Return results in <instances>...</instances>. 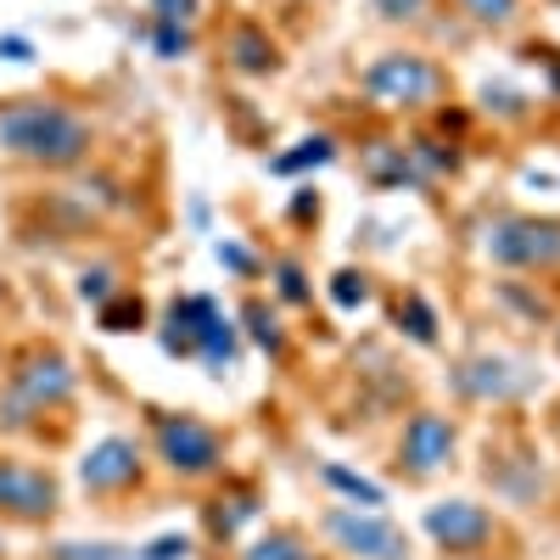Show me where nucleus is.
<instances>
[{"instance_id":"obj_31","label":"nucleus","mask_w":560,"mask_h":560,"mask_svg":"<svg viewBox=\"0 0 560 560\" xmlns=\"http://www.w3.org/2000/svg\"><path fill=\"white\" fill-rule=\"evenodd\" d=\"M555 432H560V404H555Z\"/></svg>"},{"instance_id":"obj_10","label":"nucleus","mask_w":560,"mask_h":560,"mask_svg":"<svg viewBox=\"0 0 560 560\" xmlns=\"http://www.w3.org/2000/svg\"><path fill=\"white\" fill-rule=\"evenodd\" d=\"M454 443H459V432H454V420H448V415H438V409H415V415L404 420V438H398V471L415 477V482L438 477L443 465L454 459Z\"/></svg>"},{"instance_id":"obj_3","label":"nucleus","mask_w":560,"mask_h":560,"mask_svg":"<svg viewBox=\"0 0 560 560\" xmlns=\"http://www.w3.org/2000/svg\"><path fill=\"white\" fill-rule=\"evenodd\" d=\"M158 342L168 359H197L208 364L213 376H224L242 353V337H236V319H230L213 298L202 292H185L163 308V325H158Z\"/></svg>"},{"instance_id":"obj_26","label":"nucleus","mask_w":560,"mask_h":560,"mask_svg":"<svg viewBox=\"0 0 560 560\" xmlns=\"http://www.w3.org/2000/svg\"><path fill=\"white\" fill-rule=\"evenodd\" d=\"M331 298H337L342 308H359V303H370V280L353 275V269H342V275L331 280Z\"/></svg>"},{"instance_id":"obj_11","label":"nucleus","mask_w":560,"mask_h":560,"mask_svg":"<svg viewBox=\"0 0 560 560\" xmlns=\"http://www.w3.org/2000/svg\"><path fill=\"white\" fill-rule=\"evenodd\" d=\"M533 387V370L504 353H471L454 364V393L471 404H516Z\"/></svg>"},{"instance_id":"obj_16","label":"nucleus","mask_w":560,"mask_h":560,"mask_svg":"<svg viewBox=\"0 0 560 560\" xmlns=\"http://www.w3.org/2000/svg\"><path fill=\"white\" fill-rule=\"evenodd\" d=\"M96 319H102V331H113V337H118V331H140V325H147V303H140V298L124 287L113 303L96 308Z\"/></svg>"},{"instance_id":"obj_8","label":"nucleus","mask_w":560,"mask_h":560,"mask_svg":"<svg viewBox=\"0 0 560 560\" xmlns=\"http://www.w3.org/2000/svg\"><path fill=\"white\" fill-rule=\"evenodd\" d=\"M57 510H62V482L51 465L0 454V522L45 527V522H57Z\"/></svg>"},{"instance_id":"obj_4","label":"nucleus","mask_w":560,"mask_h":560,"mask_svg":"<svg viewBox=\"0 0 560 560\" xmlns=\"http://www.w3.org/2000/svg\"><path fill=\"white\" fill-rule=\"evenodd\" d=\"M147 438H152L158 465L179 482L219 477V465H224V438L191 409H147Z\"/></svg>"},{"instance_id":"obj_18","label":"nucleus","mask_w":560,"mask_h":560,"mask_svg":"<svg viewBox=\"0 0 560 560\" xmlns=\"http://www.w3.org/2000/svg\"><path fill=\"white\" fill-rule=\"evenodd\" d=\"M319 477H325V482H331L337 493H348L353 504H364V510H382V504H387V493H382L376 482H364V477H353V471H348V465H325V471H319Z\"/></svg>"},{"instance_id":"obj_28","label":"nucleus","mask_w":560,"mask_h":560,"mask_svg":"<svg viewBox=\"0 0 560 560\" xmlns=\"http://www.w3.org/2000/svg\"><path fill=\"white\" fill-rule=\"evenodd\" d=\"M0 62L28 68V62H34V39H28V34H0Z\"/></svg>"},{"instance_id":"obj_14","label":"nucleus","mask_w":560,"mask_h":560,"mask_svg":"<svg viewBox=\"0 0 560 560\" xmlns=\"http://www.w3.org/2000/svg\"><path fill=\"white\" fill-rule=\"evenodd\" d=\"M73 292H79V303L102 308V303H113V298L124 292V280H118V269H113V264H84V269H79V280H73Z\"/></svg>"},{"instance_id":"obj_13","label":"nucleus","mask_w":560,"mask_h":560,"mask_svg":"<svg viewBox=\"0 0 560 560\" xmlns=\"http://www.w3.org/2000/svg\"><path fill=\"white\" fill-rule=\"evenodd\" d=\"M230 68L236 73H275L280 68V51H275V39L258 28V23H236V34H230Z\"/></svg>"},{"instance_id":"obj_32","label":"nucleus","mask_w":560,"mask_h":560,"mask_svg":"<svg viewBox=\"0 0 560 560\" xmlns=\"http://www.w3.org/2000/svg\"><path fill=\"white\" fill-rule=\"evenodd\" d=\"M555 342H560V337H555Z\"/></svg>"},{"instance_id":"obj_23","label":"nucleus","mask_w":560,"mask_h":560,"mask_svg":"<svg viewBox=\"0 0 560 560\" xmlns=\"http://www.w3.org/2000/svg\"><path fill=\"white\" fill-rule=\"evenodd\" d=\"M308 163H331V140H325V135L303 140V152H287V158H275V174H298V168H308Z\"/></svg>"},{"instance_id":"obj_7","label":"nucleus","mask_w":560,"mask_h":560,"mask_svg":"<svg viewBox=\"0 0 560 560\" xmlns=\"http://www.w3.org/2000/svg\"><path fill=\"white\" fill-rule=\"evenodd\" d=\"M319 533L348 560H409V533L398 522H387L382 510H364V504H331L319 516Z\"/></svg>"},{"instance_id":"obj_6","label":"nucleus","mask_w":560,"mask_h":560,"mask_svg":"<svg viewBox=\"0 0 560 560\" xmlns=\"http://www.w3.org/2000/svg\"><path fill=\"white\" fill-rule=\"evenodd\" d=\"M482 253L499 269H560V219H538V213H499L482 230Z\"/></svg>"},{"instance_id":"obj_30","label":"nucleus","mask_w":560,"mask_h":560,"mask_svg":"<svg viewBox=\"0 0 560 560\" xmlns=\"http://www.w3.org/2000/svg\"><path fill=\"white\" fill-rule=\"evenodd\" d=\"M7 292H12V287H7V275H0V303H7Z\"/></svg>"},{"instance_id":"obj_29","label":"nucleus","mask_w":560,"mask_h":560,"mask_svg":"<svg viewBox=\"0 0 560 560\" xmlns=\"http://www.w3.org/2000/svg\"><path fill=\"white\" fill-rule=\"evenodd\" d=\"M376 12L387 23H415L420 12H427V0H376Z\"/></svg>"},{"instance_id":"obj_5","label":"nucleus","mask_w":560,"mask_h":560,"mask_svg":"<svg viewBox=\"0 0 560 560\" xmlns=\"http://www.w3.org/2000/svg\"><path fill=\"white\" fill-rule=\"evenodd\" d=\"M359 84H364V96L387 113H427L448 96V73L427 51H382L359 73Z\"/></svg>"},{"instance_id":"obj_19","label":"nucleus","mask_w":560,"mask_h":560,"mask_svg":"<svg viewBox=\"0 0 560 560\" xmlns=\"http://www.w3.org/2000/svg\"><path fill=\"white\" fill-rule=\"evenodd\" d=\"M454 7L471 18L477 28H510L522 18V0H454Z\"/></svg>"},{"instance_id":"obj_1","label":"nucleus","mask_w":560,"mask_h":560,"mask_svg":"<svg viewBox=\"0 0 560 560\" xmlns=\"http://www.w3.org/2000/svg\"><path fill=\"white\" fill-rule=\"evenodd\" d=\"M96 152V124L73 102L57 96H18L0 102V158L39 174H73Z\"/></svg>"},{"instance_id":"obj_22","label":"nucleus","mask_w":560,"mask_h":560,"mask_svg":"<svg viewBox=\"0 0 560 560\" xmlns=\"http://www.w3.org/2000/svg\"><path fill=\"white\" fill-rule=\"evenodd\" d=\"M135 549L124 544H51L45 549V560H129Z\"/></svg>"},{"instance_id":"obj_15","label":"nucleus","mask_w":560,"mask_h":560,"mask_svg":"<svg viewBox=\"0 0 560 560\" xmlns=\"http://www.w3.org/2000/svg\"><path fill=\"white\" fill-rule=\"evenodd\" d=\"M242 560H314V549H308L292 527H275L269 538L247 544V549H242Z\"/></svg>"},{"instance_id":"obj_2","label":"nucleus","mask_w":560,"mask_h":560,"mask_svg":"<svg viewBox=\"0 0 560 560\" xmlns=\"http://www.w3.org/2000/svg\"><path fill=\"white\" fill-rule=\"evenodd\" d=\"M79 398V370L57 342H28L12 353L7 387H0V432L28 438L45 427V415H62Z\"/></svg>"},{"instance_id":"obj_17","label":"nucleus","mask_w":560,"mask_h":560,"mask_svg":"<svg viewBox=\"0 0 560 560\" xmlns=\"http://www.w3.org/2000/svg\"><path fill=\"white\" fill-rule=\"evenodd\" d=\"M242 319H247V331H253V342H258L264 353H280V348H287V331H280V314H275L264 298H253V303L242 308Z\"/></svg>"},{"instance_id":"obj_24","label":"nucleus","mask_w":560,"mask_h":560,"mask_svg":"<svg viewBox=\"0 0 560 560\" xmlns=\"http://www.w3.org/2000/svg\"><path fill=\"white\" fill-rule=\"evenodd\" d=\"M147 12H152V23L191 28V23H197V12H202V0H147Z\"/></svg>"},{"instance_id":"obj_12","label":"nucleus","mask_w":560,"mask_h":560,"mask_svg":"<svg viewBox=\"0 0 560 560\" xmlns=\"http://www.w3.org/2000/svg\"><path fill=\"white\" fill-rule=\"evenodd\" d=\"M427 533L443 555H482L493 544V510L477 499H443L427 510Z\"/></svg>"},{"instance_id":"obj_25","label":"nucleus","mask_w":560,"mask_h":560,"mask_svg":"<svg viewBox=\"0 0 560 560\" xmlns=\"http://www.w3.org/2000/svg\"><path fill=\"white\" fill-rule=\"evenodd\" d=\"M275 292L287 298V303H308L314 292H308V280H303V264L280 258V264H275Z\"/></svg>"},{"instance_id":"obj_20","label":"nucleus","mask_w":560,"mask_h":560,"mask_svg":"<svg viewBox=\"0 0 560 560\" xmlns=\"http://www.w3.org/2000/svg\"><path fill=\"white\" fill-rule=\"evenodd\" d=\"M147 39H152V51H158L163 62L191 57V45H197V34H191V28H174V23H147Z\"/></svg>"},{"instance_id":"obj_9","label":"nucleus","mask_w":560,"mask_h":560,"mask_svg":"<svg viewBox=\"0 0 560 560\" xmlns=\"http://www.w3.org/2000/svg\"><path fill=\"white\" fill-rule=\"evenodd\" d=\"M147 482V448L129 432H102L79 459V488L90 499H124Z\"/></svg>"},{"instance_id":"obj_27","label":"nucleus","mask_w":560,"mask_h":560,"mask_svg":"<svg viewBox=\"0 0 560 560\" xmlns=\"http://www.w3.org/2000/svg\"><path fill=\"white\" fill-rule=\"evenodd\" d=\"M213 258H219L230 275H253V269H258V258H253L242 242H213Z\"/></svg>"},{"instance_id":"obj_21","label":"nucleus","mask_w":560,"mask_h":560,"mask_svg":"<svg viewBox=\"0 0 560 560\" xmlns=\"http://www.w3.org/2000/svg\"><path fill=\"white\" fill-rule=\"evenodd\" d=\"M398 319H409V325H404V331H409V337H415L420 348H432V342H438V319H432V308H427V303H420L415 292H409V298L398 303Z\"/></svg>"}]
</instances>
